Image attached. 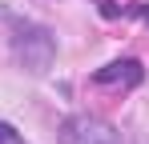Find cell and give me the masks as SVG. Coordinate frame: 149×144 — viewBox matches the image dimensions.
I'll list each match as a JSON object with an SVG mask.
<instances>
[{
  "label": "cell",
  "instance_id": "4",
  "mask_svg": "<svg viewBox=\"0 0 149 144\" xmlns=\"http://www.w3.org/2000/svg\"><path fill=\"white\" fill-rule=\"evenodd\" d=\"M0 144H28V140L12 128V124H8V120H0Z\"/></svg>",
  "mask_w": 149,
  "mask_h": 144
},
{
  "label": "cell",
  "instance_id": "1",
  "mask_svg": "<svg viewBox=\"0 0 149 144\" xmlns=\"http://www.w3.org/2000/svg\"><path fill=\"white\" fill-rule=\"evenodd\" d=\"M8 28H12V52L24 60V68L45 72L52 64V56H56L52 32L40 28V24H32V20H8Z\"/></svg>",
  "mask_w": 149,
  "mask_h": 144
},
{
  "label": "cell",
  "instance_id": "3",
  "mask_svg": "<svg viewBox=\"0 0 149 144\" xmlns=\"http://www.w3.org/2000/svg\"><path fill=\"white\" fill-rule=\"evenodd\" d=\"M93 80L105 84V88H137V84L145 80V68H141V60L125 56V60H109L105 68H97Z\"/></svg>",
  "mask_w": 149,
  "mask_h": 144
},
{
  "label": "cell",
  "instance_id": "5",
  "mask_svg": "<svg viewBox=\"0 0 149 144\" xmlns=\"http://www.w3.org/2000/svg\"><path fill=\"white\" fill-rule=\"evenodd\" d=\"M141 16H145V20H149V4H141Z\"/></svg>",
  "mask_w": 149,
  "mask_h": 144
},
{
  "label": "cell",
  "instance_id": "2",
  "mask_svg": "<svg viewBox=\"0 0 149 144\" xmlns=\"http://www.w3.org/2000/svg\"><path fill=\"white\" fill-rule=\"evenodd\" d=\"M61 144H121V140L101 116L77 112V116H69L61 124Z\"/></svg>",
  "mask_w": 149,
  "mask_h": 144
}]
</instances>
